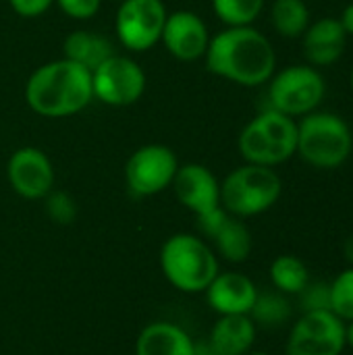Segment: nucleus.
<instances>
[{
  "instance_id": "obj_21",
  "label": "nucleus",
  "mask_w": 353,
  "mask_h": 355,
  "mask_svg": "<svg viewBox=\"0 0 353 355\" xmlns=\"http://www.w3.org/2000/svg\"><path fill=\"white\" fill-rule=\"evenodd\" d=\"M310 17V8L304 0H275L270 8L273 27L283 37H302L312 23Z\"/></svg>"
},
{
  "instance_id": "obj_13",
  "label": "nucleus",
  "mask_w": 353,
  "mask_h": 355,
  "mask_svg": "<svg viewBox=\"0 0 353 355\" xmlns=\"http://www.w3.org/2000/svg\"><path fill=\"white\" fill-rule=\"evenodd\" d=\"M160 42L166 52L183 62H193L204 58L210 33L204 19L193 10H173L166 15Z\"/></svg>"
},
{
  "instance_id": "obj_32",
  "label": "nucleus",
  "mask_w": 353,
  "mask_h": 355,
  "mask_svg": "<svg viewBox=\"0 0 353 355\" xmlns=\"http://www.w3.org/2000/svg\"><path fill=\"white\" fill-rule=\"evenodd\" d=\"M343 254H345L347 262L353 266V235H350V237H347V241L343 243Z\"/></svg>"
},
{
  "instance_id": "obj_27",
  "label": "nucleus",
  "mask_w": 353,
  "mask_h": 355,
  "mask_svg": "<svg viewBox=\"0 0 353 355\" xmlns=\"http://www.w3.org/2000/svg\"><path fill=\"white\" fill-rule=\"evenodd\" d=\"M46 214L58 225H71L77 216L75 200L64 191H50L46 198Z\"/></svg>"
},
{
  "instance_id": "obj_2",
  "label": "nucleus",
  "mask_w": 353,
  "mask_h": 355,
  "mask_svg": "<svg viewBox=\"0 0 353 355\" xmlns=\"http://www.w3.org/2000/svg\"><path fill=\"white\" fill-rule=\"evenodd\" d=\"M92 100V73L69 58L44 62L25 83L27 106L46 119L73 116L87 108Z\"/></svg>"
},
{
  "instance_id": "obj_7",
  "label": "nucleus",
  "mask_w": 353,
  "mask_h": 355,
  "mask_svg": "<svg viewBox=\"0 0 353 355\" xmlns=\"http://www.w3.org/2000/svg\"><path fill=\"white\" fill-rule=\"evenodd\" d=\"M325 94V77L312 64H291L268 79V108L291 119L314 112Z\"/></svg>"
},
{
  "instance_id": "obj_1",
  "label": "nucleus",
  "mask_w": 353,
  "mask_h": 355,
  "mask_svg": "<svg viewBox=\"0 0 353 355\" xmlns=\"http://www.w3.org/2000/svg\"><path fill=\"white\" fill-rule=\"evenodd\" d=\"M204 62L221 79L243 87H258L275 75L277 52L270 40L252 25L227 27L210 37Z\"/></svg>"
},
{
  "instance_id": "obj_12",
  "label": "nucleus",
  "mask_w": 353,
  "mask_h": 355,
  "mask_svg": "<svg viewBox=\"0 0 353 355\" xmlns=\"http://www.w3.org/2000/svg\"><path fill=\"white\" fill-rule=\"evenodd\" d=\"M6 177L23 200H44L54 189V166L50 156L33 146L19 148L6 162Z\"/></svg>"
},
{
  "instance_id": "obj_8",
  "label": "nucleus",
  "mask_w": 353,
  "mask_h": 355,
  "mask_svg": "<svg viewBox=\"0 0 353 355\" xmlns=\"http://www.w3.org/2000/svg\"><path fill=\"white\" fill-rule=\"evenodd\" d=\"M94 98L106 106L125 108L146 92V73L137 60L125 54H112L100 67L92 71Z\"/></svg>"
},
{
  "instance_id": "obj_23",
  "label": "nucleus",
  "mask_w": 353,
  "mask_h": 355,
  "mask_svg": "<svg viewBox=\"0 0 353 355\" xmlns=\"http://www.w3.org/2000/svg\"><path fill=\"white\" fill-rule=\"evenodd\" d=\"M291 314H293V308L285 293H281V291L260 293L258 291V297L250 312V318L254 320L256 327L277 329V327H283L291 318Z\"/></svg>"
},
{
  "instance_id": "obj_29",
  "label": "nucleus",
  "mask_w": 353,
  "mask_h": 355,
  "mask_svg": "<svg viewBox=\"0 0 353 355\" xmlns=\"http://www.w3.org/2000/svg\"><path fill=\"white\" fill-rule=\"evenodd\" d=\"M8 4L19 17L35 19V17H42L54 4V0H8Z\"/></svg>"
},
{
  "instance_id": "obj_16",
  "label": "nucleus",
  "mask_w": 353,
  "mask_h": 355,
  "mask_svg": "<svg viewBox=\"0 0 353 355\" xmlns=\"http://www.w3.org/2000/svg\"><path fill=\"white\" fill-rule=\"evenodd\" d=\"M347 31L343 29L341 21L335 17H322L312 21L302 35L304 42V56L312 67H331L335 64L347 44Z\"/></svg>"
},
{
  "instance_id": "obj_34",
  "label": "nucleus",
  "mask_w": 353,
  "mask_h": 355,
  "mask_svg": "<svg viewBox=\"0 0 353 355\" xmlns=\"http://www.w3.org/2000/svg\"><path fill=\"white\" fill-rule=\"evenodd\" d=\"M246 355H270V354H266V352H250V354H246Z\"/></svg>"
},
{
  "instance_id": "obj_18",
  "label": "nucleus",
  "mask_w": 353,
  "mask_h": 355,
  "mask_svg": "<svg viewBox=\"0 0 353 355\" xmlns=\"http://www.w3.org/2000/svg\"><path fill=\"white\" fill-rule=\"evenodd\" d=\"M256 324L248 314L221 316L210 331V349L214 355H246L250 354L256 341Z\"/></svg>"
},
{
  "instance_id": "obj_15",
  "label": "nucleus",
  "mask_w": 353,
  "mask_h": 355,
  "mask_svg": "<svg viewBox=\"0 0 353 355\" xmlns=\"http://www.w3.org/2000/svg\"><path fill=\"white\" fill-rule=\"evenodd\" d=\"M206 302L218 316H239L252 312L258 287L256 283L241 272H218L212 283L206 287Z\"/></svg>"
},
{
  "instance_id": "obj_19",
  "label": "nucleus",
  "mask_w": 353,
  "mask_h": 355,
  "mask_svg": "<svg viewBox=\"0 0 353 355\" xmlns=\"http://www.w3.org/2000/svg\"><path fill=\"white\" fill-rule=\"evenodd\" d=\"M112 54H117L114 44L106 35L89 29H75L62 42V58L77 62L89 73Z\"/></svg>"
},
{
  "instance_id": "obj_33",
  "label": "nucleus",
  "mask_w": 353,
  "mask_h": 355,
  "mask_svg": "<svg viewBox=\"0 0 353 355\" xmlns=\"http://www.w3.org/2000/svg\"><path fill=\"white\" fill-rule=\"evenodd\" d=\"M345 343L353 349V320L352 322H345Z\"/></svg>"
},
{
  "instance_id": "obj_20",
  "label": "nucleus",
  "mask_w": 353,
  "mask_h": 355,
  "mask_svg": "<svg viewBox=\"0 0 353 355\" xmlns=\"http://www.w3.org/2000/svg\"><path fill=\"white\" fill-rule=\"evenodd\" d=\"M216 252L233 264H241L250 258L254 241H252V233L246 227L243 218L237 216H227V220L223 223V227L214 233L212 237Z\"/></svg>"
},
{
  "instance_id": "obj_28",
  "label": "nucleus",
  "mask_w": 353,
  "mask_h": 355,
  "mask_svg": "<svg viewBox=\"0 0 353 355\" xmlns=\"http://www.w3.org/2000/svg\"><path fill=\"white\" fill-rule=\"evenodd\" d=\"M54 2L67 17L75 21H87L96 17L102 6V0H54Z\"/></svg>"
},
{
  "instance_id": "obj_22",
  "label": "nucleus",
  "mask_w": 353,
  "mask_h": 355,
  "mask_svg": "<svg viewBox=\"0 0 353 355\" xmlns=\"http://www.w3.org/2000/svg\"><path fill=\"white\" fill-rule=\"evenodd\" d=\"M270 281L277 291L285 295H298L310 283V270L298 256L283 254L270 264Z\"/></svg>"
},
{
  "instance_id": "obj_17",
  "label": "nucleus",
  "mask_w": 353,
  "mask_h": 355,
  "mask_svg": "<svg viewBox=\"0 0 353 355\" xmlns=\"http://www.w3.org/2000/svg\"><path fill=\"white\" fill-rule=\"evenodd\" d=\"M135 355H196V343L179 324L156 320L139 333Z\"/></svg>"
},
{
  "instance_id": "obj_11",
  "label": "nucleus",
  "mask_w": 353,
  "mask_h": 355,
  "mask_svg": "<svg viewBox=\"0 0 353 355\" xmlns=\"http://www.w3.org/2000/svg\"><path fill=\"white\" fill-rule=\"evenodd\" d=\"M345 343V322L333 312H306L293 324L285 355H341Z\"/></svg>"
},
{
  "instance_id": "obj_14",
  "label": "nucleus",
  "mask_w": 353,
  "mask_h": 355,
  "mask_svg": "<svg viewBox=\"0 0 353 355\" xmlns=\"http://www.w3.org/2000/svg\"><path fill=\"white\" fill-rule=\"evenodd\" d=\"M171 187L175 189L179 204L196 216L212 212L221 206V181L204 164H179V171Z\"/></svg>"
},
{
  "instance_id": "obj_6",
  "label": "nucleus",
  "mask_w": 353,
  "mask_h": 355,
  "mask_svg": "<svg viewBox=\"0 0 353 355\" xmlns=\"http://www.w3.org/2000/svg\"><path fill=\"white\" fill-rule=\"evenodd\" d=\"M283 193V181L273 166L243 164L221 181V206L237 218L270 210Z\"/></svg>"
},
{
  "instance_id": "obj_31",
  "label": "nucleus",
  "mask_w": 353,
  "mask_h": 355,
  "mask_svg": "<svg viewBox=\"0 0 353 355\" xmlns=\"http://www.w3.org/2000/svg\"><path fill=\"white\" fill-rule=\"evenodd\" d=\"M339 21H341V25H343V29L347 31V35H353V2H350V4L343 8Z\"/></svg>"
},
{
  "instance_id": "obj_3",
  "label": "nucleus",
  "mask_w": 353,
  "mask_h": 355,
  "mask_svg": "<svg viewBox=\"0 0 353 355\" xmlns=\"http://www.w3.org/2000/svg\"><path fill=\"white\" fill-rule=\"evenodd\" d=\"M164 279L183 293H202L221 272L214 250L198 235L177 233L160 248Z\"/></svg>"
},
{
  "instance_id": "obj_25",
  "label": "nucleus",
  "mask_w": 353,
  "mask_h": 355,
  "mask_svg": "<svg viewBox=\"0 0 353 355\" xmlns=\"http://www.w3.org/2000/svg\"><path fill=\"white\" fill-rule=\"evenodd\" d=\"M331 312L343 322L353 320V266L331 281Z\"/></svg>"
},
{
  "instance_id": "obj_24",
  "label": "nucleus",
  "mask_w": 353,
  "mask_h": 355,
  "mask_svg": "<svg viewBox=\"0 0 353 355\" xmlns=\"http://www.w3.org/2000/svg\"><path fill=\"white\" fill-rule=\"evenodd\" d=\"M264 8V0H212L214 15L227 27L252 25Z\"/></svg>"
},
{
  "instance_id": "obj_30",
  "label": "nucleus",
  "mask_w": 353,
  "mask_h": 355,
  "mask_svg": "<svg viewBox=\"0 0 353 355\" xmlns=\"http://www.w3.org/2000/svg\"><path fill=\"white\" fill-rule=\"evenodd\" d=\"M227 216H229V212L223 208V206H218L216 210H212V212H206V214H202V216H196V220H198V229L202 231V235L204 237H208V239H212L214 237V233L223 227V223L227 220Z\"/></svg>"
},
{
  "instance_id": "obj_26",
  "label": "nucleus",
  "mask_w": 353,
  "mask_h": 355,
  "mask_svg": "<svg viewBox=\"0 0 353 355\" xmlns=\"http://www.w3.org/2000/svg\"><path fill=\"white\" fill-rule=\"evenodd\" d=\"M302 312H331V283L310 281L300 293Z\"/></svg>"
},
{
  "instance_id": "obj_35",
  "label": "nucleus",
  "mask_w": 353,
  "mask_h": 355,
  "mask_svg": "<svg viewBox=\"0 0 353 355\" xmlns=\"http://www.w3.org/2000/svg\"><path fill=\"white\" fill-rule=\"evenodd\" d=\"M350 81H352V92H353V69H352V79H350Z\"/></svg>"
},
{
  "instance_id": "obj_9",
  "label": "nucleus",
  "mask_w": 353,
  "mask_h": 355,
  "mask_svg": "<svg viewBox=\"0 0 353 355\" xmlns=\"http://www.w3.org/2000/svg\"><path fill=\"white\" fill-rule=\"evenodd\" d=\"M179 171L177 154L164 144L137 148L125 164V183L135 198L158 196L173 185Z\"/></svg>"
},
{
  "instance_id": "obj_4",
  "label": "nucleus",
  "mask_w": 353,
  "mask_h": 355,
  "mask_svg": "<svg viewBox=\"0 0 353 355\" xmlns=\"http://www.w3.org/2000/svg\"><path fill=\"white\" fill-rule=\"evenodd\" d=\"M237 148L248 164L275 168L295 154L298 123L283 112L266 108L241 129Z\"/></svg>"
},
{
  "instance_id": "obj_10",
  "label": "nucleus",
  "mask_w": 353,
  "mask_h": 355,
  "mask_svg": "<svg viewBox=\"0 0 353 355\" xmlns=\"http://www.w3.org/2000/svg\"><path fill=\"white\" fill-rule=\"evenodd\" d=\"M166 6L162 0H121L114 31L123 48L129 52H146L162 37Z\"/></svg>"
},
{
  "instance_id": "obj_5",
  "label": "nucleus",
  "mask_w": 353,
  "mask_h": 355,
  "mask_svg": "<svg viewBox=\"0 0 353 355\" xmlns=\"http://www.w3.org/2000/svg\"><path fill=\"white\" fill-rule=\"evenodd\" d=\"M353 135L350 125L335 112H310L298 123V150L314 168H339L352 154Z\"/></svg>"
}]
</instances>
